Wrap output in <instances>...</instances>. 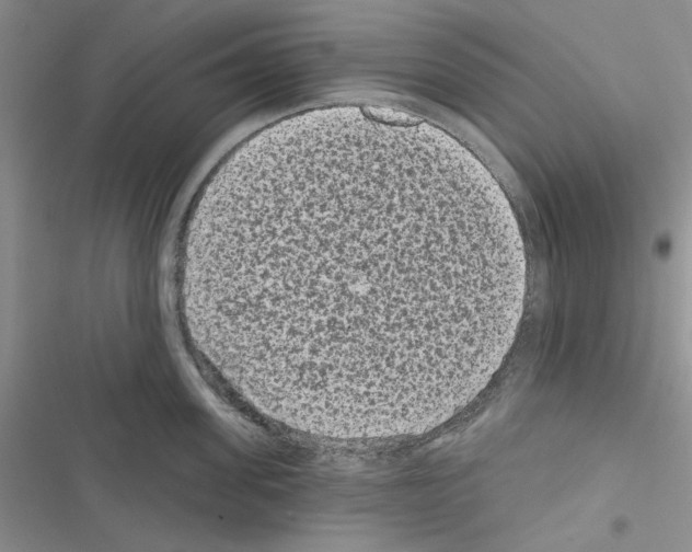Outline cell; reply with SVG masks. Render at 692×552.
I'll return each instance as SVG.
<instances>
[{
    "instance_id": "cell-1",
    "label": "cell",
    "mask_w": 692,
    "mask_h": 552,
    "mask_svg": "<svg viewBox=\"0 0 692 552\" xmlns=\"http://www.w3.org/2000/svg\"><path fill=\"white\" fill-rule=\"evenodd\" d=\"M189 285L218 360L267 413L396 436L441 425L498 370L526 257L506 195L453 137L338 111L220 175Z\"/></svg>"
}]
</instances>
